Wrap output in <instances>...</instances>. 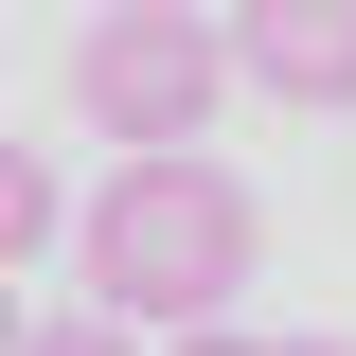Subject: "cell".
Listing matches in <instances>:
<instances>
[{
  "mask_svg": "<svg viewBox=\"0 0 356 356\" xmlns=\"http://www.w3.org/2000/svg\"><path fill=\"white\" fill-rule=\"evenodd\" d=\"M72 267H89V321H125V339H196V321L250 303L267 214H250V178H232L214 143H161V161H107V196L72 214Z\"/></svg>",
  "mask_w": 356,
  "mask_h": 356,
  "instance_id": "1",
  "label": "cell"
},
{
  "mask_svg": "<svg viewBox=\"0 0 356 356\" xmlns=\"http://www.w3.org/2000/svg\"><path fill=\"white\" fill-rule=\"evenodd\" d=\"M72 107L125 143V161H161V143H196L232 107V54H214L196 0H107V18L72 36Z\"/></svg>",
  "mask_w": 356,
  "mask_h": 356,
  "instance_id": "2",
  "label": "cell"
},
{
  "mask_svg": "<svg viewBox=\"0 0 356 356\" xmlns=\"http://www.w3.org/2000/svg\"><path fill=\"white\" fill-rule=\"evenodd\" d=\"M214 54L267 107H356V0H250V18H214Z\"/></svg>",
  "mask_w": 356,
  "mask_h": 356,
  "instance_id": "3",
  "label": "cell"
},
{
  "mask_svg": "<svg viewBox=\"0 0 356 356\" xmlns=\"http://www.w3.org/2000/svg\"><path fill=\"white\" fill-rule=\"evenodd\" d=\"M54 232H72V196H54V161H36V143H0V285L36 267Z\"/></svg>",
  "mask_w": 356,
  "mask_h": 356,
  "instance_id": "4",
  "label": "cell"
},
{
  "mask_svg": "<svg viewBox=\"0 0 356 356\" xmlns=\"http://www.w3.org/2000/svg\"><path fill=\"white\" fill-rule=\"evenodd\" d=\"M18 356H143V339H125V321H89V303H72V321H18Z\"/></svg>",
  "mask_w": 356,
  "mask_h": 356,
  "instance_id": "5",
  "label": "cell"
},
{
  "mask_svg": "<svg viewBox=\"0 0 356 356\" xmlns=\"http://www.w3.org/2000/svg\"><path fill=\"white\" fill-rule=\"evenodd\" d=\"M161 356H339V339H250V321H196V339H161Z\"/></svg>",
  "mask_w": 356,
  "mask_h": 356,
  "instance_id": "6",
  "label": "cell"
},
{
  "mask_svg": "<svg viewBox=\"0 0 356 356\" xmlns=\"http://www.w3.org/2000/svg\"><path fill=\"white\" fill-rule=\"evenodd\" d=\"M0 356H18V285H0Z\"/></svg>",
  "mask_w": 356,
  "mask_h": 356,
  "instance_id": "7",
  "label": "cell"
}]
</instances>
